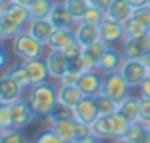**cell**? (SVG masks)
I'll list each match as a JSON object with an SVG mask.
<instances>
[{
  "label": "cell",
  "instance_id": "35",
  "mask_svg": "<svg viewBox=\"0 0 150 143\" xmlns=\"http://www.w3.org/2000/svg\"><path fill=\"white\" fill-rule=\"evenodd\" d=\"M93 136V128L91 124H86V122H76V130H74V143H80L84 139Z\"/></svg>",
  "mask_w": 150,
  "mask_h": 143
},
{
  "label": "cell",
  "instance_id": "2",
  "mask_svg": "<svg viewBox=\"0 0 150 143\" xmlns=\"http://www.w3.org/2000/svg\"><path fill=\"white\" fill-rule=\"evenodd\" d=\"M131 124L133 122L129 120L125 114L114 113V114H108V117H99L91 124V128H93V136H95L97 139H101V141H114L116 137L125 136Z\"/></svg>",
  "mask_w": 150,
  "mask_h": 143
},
{
  "label": "cell",
  "instance_id": "41",
  "mask_svg": "<svg viewBox=\"0 0 150 143\" xmlns=\"http://www.w3.org/2000/svg\"><path fill=\"white\" fill-rule=\"evenodd\" d=\"M139 97H148L150 99V74L139 84Z\"/></svg>",
  "mask_w": 150,
  "mask_h": 143
},
{
  "label": "cell",
  "instance_id": "22",
  "mask_svg": "<svg viewBox=\"0 0 150 143\" xmlns=\"http://www.w3.org/2000/svg\"><path fill=\"white\" fill-rule=\"evenodd\" d=\"M139 107H141V97L139 95H131L129 94L127 97H124L122 101H118V113L125 114L131 122L139 120Z\"/></svg>",
  "mask_w": 150,
  "mask_h": 143
},
{
  "label": "cell",
  "instance_id": "3",
  "mask_svg": "<svg viewBox=\"0 0 150 143\" xmlns=\"http://www.w3.org/2000/svg\"><path fill=\"white\" fill-rule=\"evenodd\" d=\"M10 46H11V54H13L15 57H19L21 61L44 57L46 51H48V46L38 42L29 31H21L17 36H13L10 40Z\"/></svg>",
  "mask_w": 150,
  "mask_h": 143
},
{
  "label": "cell",
  "instance_id": "32",
  "mask_svg": "<svg viewBox=\"0 0 150 143\" xmlns=\"http://www.w3.org/2000/svg\"><path fill=\"white\" fill-rule=\"evenodd\" d=\"M65 2V6L70 10V14L74 15L76 19H82L86 14V10L89 8V2L88 0H63Z\"/></svg>",
  "mask_w": 150,
  "mask_h": 143
},
{
  "label": "cell",
  "instance_id": "23",
  "mask_svg": "<svg viewBox=\"0 0 150 143\" xmlns=\"http://www.w3.org/2000/svg\"><path fill=\"white\" fill-rule=\"evenodd\" d=\"M86 95L78 86H57V101L65 103V105L74 107L78 101H82Z\"/></svg>",
  "mask_w": 150,
  "mask_h": 143
},
{
  "label": "cell",
  "instance_id": "36",
  "mask_svg": "<svg viewBox=\"0 0 150 143\" xmlns=\"http://www.w3.org/2000/svg\"><path fill=\"white\" fill-rule=\"evenodd\" d=\"M133 19L141 25H144L146 29H150V8L148 6H141V8H135L133 10Z\"/></svg>",
  "mask_w": 150,
  "mask_h": 143
},
{
  "label": "cell",
  "instance_id": "15",
  "mask_svg": "<svg viewBox=\"0 0 150 143\" xmlns=\"http://www.w3.org/2000/svg\"><path fill=\"white\" fill-rule=\"evenodd\" d=\"M124 59L125 57H124V54H122V50H118L116 46H108V48H106V51L103 54L97 71H101L103 74H108V73H114V71H120Z\"/></svg>",
  "mask_w": 150,
  "mask_h": 143
},
{
  "label": "cell",
  "instance_id": "18",
  "mask_svg": "<svg viewBox=\"0 0 150 143\" xmlns=\"http://www.w3.org/2000/svg\"><path fill=\"white\" fill-rule=\"evenodd\" d=\"M106 48H108V44H105V42H97V44L86 46L84 50H82V61H84L86 71H97L99 61H101L103 54L106 51Z\"/></svg>",
  "mask_w": 150,
  "mask_h": 143
},
{
  "label": "cell",
  "instance_id": "24",
  "mask_svg": "<svg viewBox=\"0 0 150 143\" xmlns=\"http://www.w3.org/2000/svg\"><path fill=\"white\" fill-rule=\"evenodd\" d=\"M21 31H25L21 25H17V23H15L13 19H10L6 14H0V40L2 42L11 40V38L17 36Z\"/></svg>",
  "mask_w": 150,
  "mask_h": 143
},
{
  "label": "cell",
  "instance_id": "45",
  "mask_svg": "<svg viewBox=\"0 0 150 143\" xmlns=\"http://www.w3.org/2000/svg\"><path fill=\"white\" fill-rule=\"evenodd\" d=\"M11 2H17V4H23V6H27V8H29V6H33V4L36 2V0H11Z\"/></svg>",
  "mask_w": 150,
  "mask_h": 143
},
{
  "label": "cell",
  "instance_id": "19",
  "mask_svg": "<svg viewBox=\"0 0 150 143\" xmlns=\"http://www.w3.org/2000/svg\"><path fill=\"white\" fill-rule=\"evenodd\" d=\"M76 40L80 42L82 46H93L101 40V29L97 25H88V23L82 21V25L76 29Z\"/></svg>",
  "mask_w": 150,
  "mask_h": 143
},
{
  "label": "cell",
  "instance_id": "38",
  "mask_svg": "<svg viewBox=\"0 0 150 143\" xmlns=\"http://www.w3.org/2000/svg\"><path fill=\"white\" fill-rule=\"evenodd\" d=\"M82 50H84V46H82L78 40H74L70 46H67L65 50H61V51H63V54H65L67 57L70 59V61H72V59H78V57H82Z\"/></svg>",
  "mask_w": 150,
  "mask_h": 143
},
{
  "label": "cell",
  "instance_id": "9",
  "mask_svg": "<svg viewBox=\"0 0 150 143\" xmlns=\"http://www.w3.org/2000/svg\"><path fill=\"white\" fill-rule=\"evenodd\" d=\"M99 107H97L95 97H88L86 95L82 101L74 105V120L76 122H86V124H93L99 118Z\"/></svg>",
  "mask_w": 150,
  "mask_h": 143
},
{
  "label": "cell",
  "instance_id": "28",
  "mask_svg": "<svg viewBox=\"0 0 150 143\" xmlns=\"http://www.w3.org/2000/svg\"><path fill=\"white\" fill-rule=\"evenodd\" d=\"M4 73L10 74V77L13 78L17 84H21L25 90L30 88V80H29V77H27V71H25V67H23V63H13V65L8 67Z\"/></svg>",
  "mask_w": 150,
  "mask_h": 143
},
{
  "label": "cell",
  "instance_id": "1",
  "mask_svg": "<svg viewBox=\"0 0 150 143\" xmlns=\"http://www.w3.org/2000/svg\"><path fill=\"white\" fill-rule=\"evenodd\" d=\"M25 97L38 120H46L50 117L51 109L55 107V103H57V84L53 80H48L44 84L30 86L27 90Z\"/></svg>",
  "mask_w": 150,
  "mask_h": 143
},
{
  "label": "cell",
  "instance_id": "31",
  "mask_svg": "<svg viewBox=\"0 0 150 143\" xmlns=\"http://www.w3.org/2000/svg\"><path fill=\"white\" fill-rule=\"evenodd\" d=\"M0 143H29V139L21 130L11 128L6 132H0Z\"/></svg>",
  "mask_w": 150,
  "mask_h": 143
},
{
  "label": "cell",
  "instance_id": "34",
  "mask_svg": "<svg viewBox=\"0 0 150 143\" xmlns=\"http://www.w3.org/2000/svg\"><path fill=\"white\" fill-rule=\"evenodd\" d=\"M13 128V114H11V105H0V132Z\"/></svg>",
  "mask_w": 150,
  "mask_h": 143
},
{
  "label": "cell",
  "instance_id": "17",
  "mask_svg": "<svg viewBox=\"0 0 150 143\" xmlns=\"http://www.w3.org/2000/svg\"><path fill=\"white\" fill-rule=\"evenodd\" d=\"M133 10H135V8H133L127 0H112V4H110L108 10H106V17L116 21V23L125 25V23L131 19Z\"/></svg>",
  "mask_w": 150,
  "mask_h": 143
},
{
  "label": "cell",
  "instance_id": "51",
  "mask_svg": "<svg viewBox=\"0 0 150 143\" xmlns=\"http://www.w3.org/2000/svg\"><path fill=\"white\" fill-rule=\"evenodd\" d=\"M33 143H36V141H33Z\"/></svg>",
  "mask_w": 150,
  "mask_h": 143
},
{
  "label": "cell",
  "instance_id": "20",
  "mask_svg": "<svg viewBox=\"0 0 150 143\" xmlns=\"http://www.w3.org/2000/svg\"><path fill=\"white\" fill-rule=\"evenodd\" d=\"M50 128L57 134V137L63 143H74V130H76V120L74 118L50 122Z\"/></svg>",
  "mask_w": 150,
  "mask_h": 143
},
{
  "label": "cell",
  "instance_id": "4",
  "mask_svg": "<svg viewBox=\"0 0 150 143\" xmlns=\"http://www.w3.org/2000/svg\"><path fill=\"white\" fill-rule=\"evenodd\" d=\"M131 86L127 84V80L124 78V74L120 71H114V73H108L103 77V92L105 95H108L114 101H122L124 97H127L131 94Z\"/></svg>",
  "mask_w": 150,
  "mask_h": 143
},
{
  "label": "cell",
  "instance_id": "44",
  "mask_svg": "<svg viewBox=\"0 0 150 143\" xmlns=\"http://www.w3.org/2000/svg\"><path fill=\"white\" fill-rule=\"evenodd\" d=\"M8 69V54H6V50H2V73Z\"/></svg>",
  "mask_w": 150,
  "mask_h": 143
},
{
  "label": "cell",
  "instance_id": "49",
  "mask_svg": "<svg viewBox=\"0 0 150 143\" xmlns=\"http://www.w3.org/2000/svg\"><path fill=\"white\" fill-rule=\"evenodd\" d=\"M144 143H150V132H148V136H146V141Z\"/></svg>",
  "mask_w": 150,
  "mask_h": 143
},
{
  "label": "cell",
  "instance_id": "42",
  "mask_svg": "<svg viewBox=\"0 0 150 143\" xmlns=\"http://www.w3.org/2000/svg\"><path fill=\"white\" fill-rule=\"evenodd\" d=\"M89 6H95V8H101V10H108V6L112 4V0H88Z\"/></svg>",
  "mask_w": 150,
  "mask_h": 143
},
{
  "label": "cell",
  "instance_id": "16",
  "mask_svg": "<svg viewBox=\"0 0 150 143\" xmlns=\"http://www.w3.org/2000/svg\"><path fill=\"white\" fill-rule=\"evenodd\" d=\"M25 31H29L38 42H42L44 46H48L55 27H53V23H51L50 19H30L29 25L25 27Z\"/></svg>",
  "mask_w": 150,
  "mask_h": 143
},
{
  "label": "cell",
  "instance_id": "50",
  "mask_svg": "<svg viewBox=\"0 0 150 143\" xmlns=\"http://www.w3.org/2000/svg\"><path fill=\"white\" fill-rule=\"evenodd\" d=\"M146 6H148V8H150V0H148V4H146Z\"/></svg>",
  "mask_w": 150,
  "mask_h": 143
},
{
  "label": "cell",
  "instance_id": "46",
  "mask_svg": "<svg viewBox=\"0 0 150 143\" xmlns=\"http://www.w3.org/2000/svg\"><path fill=\"white\" fill-rule=\"evenodd\" d=\"M80 143H105V141H101V139H97L95 136H91V137H88V139H84V141H80Z\"/></svg>",
  "mask_w": 150,
  "mask_h": 143
},
{
  "label": "cell",
  "instance_id": "21",
  "mask_svg": "<svg viewBox=\"0 0 150 143\" xmlns=\"http://www.w3.org/2000/svg\"><path fill=\"white\" fill-rule=\"evenodd\" d=\"M76 40V34L72 29H55L48 42V50H65Z\"/></svg>",
  "mask_w": 150,
  "mask_h": 143
},
{
  "label": "cell",
  "instance_id": "11",
  "mask_svg": "<svg viewBox=\"0 0 150 143\" xmlns=\"http://www.w3.org/2000/svg\"><path fill=\"white\" fill-rule=\"evenodd\" d=\"M99 29H101V40L108 46H118L125 40V29L122 23H116L106 17L99 25Z\"/></svg>",
  "mask_w": 150,
  "mask_h": 143
},
{
  "label": "cell",
  "instance_id": "10",
  "mask_svg": "<svg viewBox=\"0 0 150 143\" xmlns=\"http://www.w3.org/2000/svg\"><path fill=\"white\" fill-rule=\"evenodd\" d=\"M103 77L105 74L101 71H86L80 78H78V88L82 94L88 97H97L103 92Z\"/></svg>",
  "mask_w": 150,
  "mask_h": 143
},
{
  "label": "cell",
  "instance_id": "43",
  "mask_svg": "<svg viewBox=\"0 0 150 143\" xmlns=\"http://www.w3.org/2000/svg\"><path fill=\"white\" fill-rule=\"evenodd\" d=\"M129 4H131L133 8H141V6H146L148 4V0H127Z\"/></svg>",
  "mask_w": 150,
  "mask_h": 143
},
{
  "label": "cell",
  "instance_id": "48",
  "mask_svg": "<svg viewBox=\"0 0 150 143\" xmlns=\"http://www.w3.org/2000/svg\"><path fill=\"white\" fill-rule=\"evenodd\" d=\"M144 61H146V65H148V69H150V54L146 55V59H144Z\"/></svg>",
  "mask_w": 150,
  "mask_h": 143
},
{
  "label": "cell",
  "instance_id": "6",
  "mask_svg": "<svg viewBox=\"0 0 150 143\" xmlns=\"http://www.w3.org/2000/svg\"><path fill=\"white\" fill-rule=\"evenodd\" d=\"M122 54L125 59H146L150 54V33L135 38H125L122 42Z\"/></svg>",
  "mask_w": 150,
  "mask_h": 143
},
{
  "label": "cell",
  "instance_id": "25",
  "mask_svg": "<svg viewBox=\"0 0 150 143\" xmlns=\"http://www.w3.org/2000/svg\"><path fill=\"white\" fill-rule=\"evenodd\" d=\"M55 2L57 0H36L33 6H29L30 17L33 19H48L53 6H55Z\"/></svg>",
  "mask_w": 150,
  "mask_h": 143
},
{
  "label": "cell",
  "instance_id": "5",
  "mask_svg": "<svg viewBox=\"0 0 150 143\" xmlns=\"http://www.w3.org/2000/svg\"><path fill=\"white\" fill-rule=\"evenodd\" d=\"M120 73L124 74V78L131 88H139V84L150 74V69L144 59H124Z\"/></svg>",
  "mask_w": 150,
  "mask_h": 143
},
{
  "label": "cell",
  "instance_id": "47",
  "mask_svg": "<svg viewBox=\"0 0 150 143\" xmlns=\"http://www.w3.org/2000/svg\"><path fill=\"white\" fill-rule=\"evenodd\" d=\"M112 143H131V141H129L125 136H122V137H116V139H114Z\"/></svg>",
  "mask_w": 150,
  "mask_h": 143
},
{
  "label": "cell",
  "instance_id": "12",
  "mask_svg": "<svg viewBox=\"0 0 150 143\" xmlns=\"http://www.w3.org/2000/svg\"><path fill=\"white\" fill-rule=\"evenodd\" d=\"M44 57H46V63H48V69H50V74H51V80L53 82L69 71L70 59L61 50H48Z\"/></svg>",
  "mask_w": 150,
  "mask_h": 143
},
{
  "label": "cell",
  "instance_id": "8",
  "mask_svg": "<svg viewBox=\"0 0 150 143\" xmlns=\"http://www.w3.org/2000/svg\"><path fill=\"white\" fill-rule=\"evenodd\" d=\"M23 67L27 71V77L30 80V86L36 84H44V82L51 80V74L48 69V63H46V57H38V59H27V61H21Z\"/></svg>",
  "mask_w": 150,
  "mask_h": 143
},
{
  "label": "cell",
  "instance_id": "30",
  "mask_svg": "<svg viewBox=\"0 0 150 143\" xmlns=\"http://www.w3.org/2000/svg\"><path fill=\"white\" fill-rule=\"evenodd\" d=\"M106 19V11L101 10V8H95V6H89L88 10H86L84 17H82V21L88 23V25H97L99 27L103 21Z\"/></svg>",
  "mask_w": 150,
  "mask_h": 143
},
{
  "label": "cell",
  "instance_id": "7",
  "mask_svg": "<svg viewBox=\"0 0 150 143\" xmlns=\"http://www.w3.org/2000/svg\"><path fill=\"white\" fill-rule=\"evenodd\" d=\"M25 94L27 90L21 84H17L10 74L2 73V77H0V105H13L25 97Z\"/></svg>",
  "mask_w": 150,
  "mask_h": 143
},
{
  "label": "cell",
  "instance_id": "40",
  "mask_svg": "<svg viewBox=\"0 0 150 143\" xmlns=\"http://www.w3.org/2000/svg\"><path fill=\"white\" fill-rule=\"evenodd\" d=\"M78 78L80 77H76V74L70 73V71H67L63 77H59L57 80H55V84L57 86H78Z\"/></svg>",
  "mask_w": 150,
  "mask_h": 143
},
{
  "label": "cell",
  "instance_id": "13",
  "mask_svg": "<svg viewBox=\"0 0 150 143\" xmlns=\"http://www.w3.org/2000/svg\"><path fill=\"white\" fill-rule=\"evenodd\" d=\"M11 114H13V128H17V130L27 128V126L33 124L34 118H36V114H34V111L30 109L27 97L19 99L17 103L11 105Z\"/></svg>",
  "mask_w": 150,
  "mask_h": 143
},
{
  "label": "cell",
  "instance_id": "26",
  "mask_svg": "<svg viewBox=\"0 0 150 143\" xmlns=\"http://www.w3.org/2000/svg\"><path fill=\"white\" fill-rule=\"evenodd\" d=\"M69 118H74V107L57 101L46 120H48V122H55V120H69Z\"/></svg>",
  "mask_w": 150,
  "mask_h": 143
},
{
  "label": "cell",
  "instance_id": "33",
  "mask_svg": "<svg viewBox=\"0 0 150 143\" xmlns=\"http://www.w3.org/2000/svg\"><path fill=\"white\" fill-rule=\"evenodd\" d=\"M124 29H125V38H135V36H141V34H144V33H150V29H146V27L141 25V23H137L133 17L124 25Z\"/></svg>",
  "mask_w": 150,
  "mask_h": 143
},
{
  "label": "cell",
  "instance_id": "29",
  "mask_svg": "<svg viewBox=\"0 0 150 143\" xmlns=\"http://www.w3.org/2000/svg\"><path fill=\"white\" fill-rule=\"evenodd\" d=\"M95 99H97V107H99V114L101 117H108V114L118 113V101L110 99L108 95L99 94Z\"/></svg>",
  "mask_w": 150,
  "mask_h": 143
},
{
  "label": "cell",
  "instance_id": "37",
  "mask_svg": "<svg viewBox=\"0 0 150 143\" xmlns=\"http://www.w3.org/2000/svg\"><path fill=\"white\" fill-rule=\"evenodd\" d=\"M139 122L150 128V99L141 97V107H139Z\"/></svg>",
  "mask_w": 150,
  "mask_h": 143
},
{
  "label": "cell",
  "instance_id": "27",
  "mask_svg": "<svg viewBox=\"0 0 150 143\" xmlns=\"http://www.w3.org/2000/svg\"><path fill=\"white\" fill-rule=\"evenodd\" d=\"M148 132H150L148 126H144L143 122L137 120V122H133V124L129 126V130H127V134H125V137H127L131 143H144V141H146Z\"/></svg>",
  "mask_w": 150,
  "mask_h": 143
},
{
  "label": "cell",
  "instance_id": "39",
  "mask_svg": "<svg viewBox=\"0 0 150 143\" xmlns=\"http://www.w3.org/2000/svg\"><path fill=\"white\" fill-rule=\"evenodd\" d=\"M34 141H36V143H63L51 128L50 130H42V132L36 136V139H34Z\"/></svg>",
  "mask_w": 150,
  "mask_h": 143
},
{
  "label": "cell",
  "instance_id": "14",
  "mask_svg": "<svg viewBox=\"0 0 150 143\" xmlns=\"http://www.w3.org/2000/svg\"><path fill=\"white\" fill-rule=\"evenodd\" d=\"M48 19L53 23L55 29H72L74 23L78 21V19L70 14L69 8L65 6L63 0H57V2H55V6H53V10H51V14H50Z\"/></svg>",
  "mask_w": 150,
  "mask_h": 143
}]
</instances>
